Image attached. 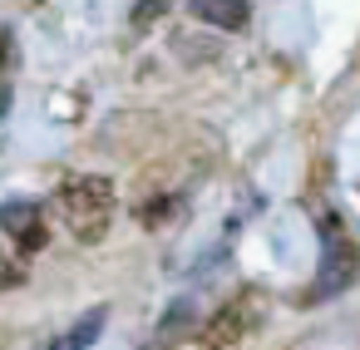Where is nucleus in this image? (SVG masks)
Segmentation results:
<instances>
[{
	"instance_id": "1",
	"label": "nucleus",
	"mask_w": 360,
	"mask_h": 350,
	"mask_svg": "<svg viewBox=\"0 0 360 350\" xmlns=\"http://www.w3.org/2000/svg\"><path fill=\"white\" fill-rule=\"evenodd\" d=\"M55 217L79 237V242H99L119 212V197H114V183L109 178H94V173H79V178H65L50 197Z\"/></svg>"
},
{
	"instance_id": "2",
	"label": "nucleus",
	"mask_w": 360,
	"mask_h": 350,
	"mask_svg": "<svg viewBox=\"0 0 360 350\" xmlns=\"http://www.w3.org/2000/svg\"><path fill=\"white\" fill-rule=\"evenodd\" d=\"M257 325H262V291H237L232 301H222L207 316V325L198 330V350H232Z\"/></svg>"
},
{
	"instance_id": "3",
	"label": "nucleus",
	"mask_w": 360,
	"mask_h": 350,
	"mask_svg": "<svg viewBox=\"0 0 360 350\" xmlns=\"http://www.w3.org/2000/svg\"><path fill=\"white\" fill-rule=\"evenodd\" d=\"M321 242H326V252H321V276H316V286H311V301L335 296V291H345V286L360 276V247L335 227V217L321 222Z\"/></svg>"
},
{
	"instance_id": "4",
	"label": "nucleus",
	"mask_w": 360,
	"mask_h": 350,
	"mask_svg": "<svg viewBox=\"0 0 360 350\" xmlns=\"http://www.w3.org/2000/svg\"><path fill=\"white\" fill-rule=\"evenodd\" d=\"M0 232H6L20 252H40L50 242V227H45V212L25 197H11L6 207H0Z\"/></svg>"
},
{
	"instance_id": "5",
	"label": "nucleus",
	"mask_w": 360,
	"mask_h": 350,
	"mask_svg": "<svg viewBox=\"0 0 360 350\" xmlns=\"http://www.w3.org/2000/svg\"><path fill=\"white\" fill-rule=\"evenodd\" d=\"M188 11L212 30H242L252 20V0H188Z\"/></svg>"
},
{
	"instance_id": "6",
	"label": "nucleus",
	"mask_w": 360,
	"mask_h": 350,
	"mask_svg": "<svg viewBox=\"0 0 360 350\" xmlns=\"http://www.w3.org/2000/svg\"><path fill=\"white\" fill-rule=\"evenodd\" d=\"M193 320H198V316H193V301H173L168 316L158 320V330H153V340H148L143 350H173V345L193 330Z\"/></svg>"
},
{
	"instance_id": "7",
	"label": "nucleus",
	"mask_w": 360,
	"mask_h": 350,
	"mask_svg": "<svg viewBox=\"0 0 360 350\" xmlns=\"http://www.w3.org/2000/svg\"><path fill=\"white\" fill-rule=\"evenodd\" d=\"M104 316H109L104 306L84 311V316H79V320H75V325H70V330H65V335L50 345V350H89V345L99 340V330H104Z\"/></svg>"
},
{
	"instance_id": "8",
	"label": "nucleus",
	"mask_w": 360,
	"mask_h": 350,
	"mask_svg": "<svg viewBox=\"0 0 360 350\" xmlns=\"http://www.w3.org/2000/svg\"><path fill=\"white\" fill-rule=\"evenodd\" d=\"M11 65H15V35L0 30V74H11Z\"/></svg>"
},
{
	"instance_id": "9",
	"label": "nucleus",
	"mask_w": 360,
	"mask_h": 350,
	"mask_svg": "<svg viewBox=\"0 0 360 350\" xmlns=\"http://www.w3.org/2000/svg\"><path fill=\"white\" fill-rule=\"evenodd\" d=\"M163 15V0H143V6L134 11V25H148V20H158Z\"/></svg>"
}]
</instances>
